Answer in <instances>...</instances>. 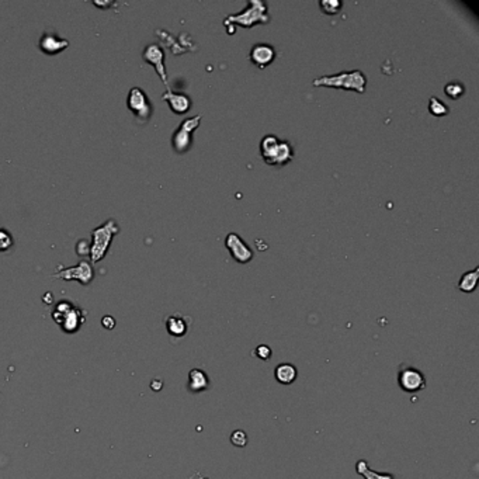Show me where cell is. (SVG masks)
<instances>
[{"label":"cell","mask_w":479,"mask_h":479,"mask_svg":"<svg viewBox=\"0 0 479 479\" xmlns=\"http://www.w3.org/2000/svg\"><path fill=\"white\" fill-rule=\"evenodd\" d=\"M260 155L267 164L281 167L294 159V149L288 141L269 134L260 141Z\"/></svg>","instance_id":"obj_1"},{"label":"cell","mask_w":479,"mask_h":479,"mask_svg":"<svg viewBox=\"0 0 479 479\" xmlns=\"http://www.w3.org/2000/svg\"><path fill=\"white\" fill-rule=\"evenodd\" d=\"M118 232H120L118 222L113 218L103 222L101 225L92 231V243H90V253H89L92 265H97L106 257L114 236Z\"/></svg>","instance_id":"obj_2"},{"label":"cell","mask_w":479,"mask_h":479,"mask_svg":"<svg viewBox=\"0 0 479 479\" xmlns=\"http://www.w3.org/2000/svg\"><path fill=\"white\" fill-rule=\"evenodd\" d=\"M314 86H326V88L344 89L357 93L366 92L367 76L361 70H349V72H339L334 75L321 76L312 82Z\"/></svg>","instance_id":"obj_3"},{"label":"cell","mask_w":479,"mask_h":479,"mask_svg":"<svg viewBox=\"0 0 479 479\" xmlns=\"http://www.w3.org/2000/svg\"><path fill=\"white\" fill-rule=\"evenodd\" d=\"M270 21V14L267 12V5L262 0H249L247 7L240 13L229 14L224 23L227 27L242 25L245 28H250L254 24H267Z\"/></svg>","instance_id":"obj_4"},{"label":"cell","mask_w":479,"mask_h":479,"mask_svg":"<svg viewBox=\"0 0 479 479\" xmlns=\"http://www.w3.org/2000/svg\"><path fill=\"white\" fill-rule=\"evenodd\" d=\"M52 318L66 333H76L84 323L83 311L69 301H61L52 311Z\"/></svg>","instance_id":"obj_5"},{"label":"cell","mask_w":479,"mask_h":479,"mask_svg":"<svg viewBox=\"0 0 479 479\" xmlns=\"http://www.w3.org/2000/svg\"><path fill=\"white\" fill-rule=\"evenodd\" d=\"M126 107L135 115V118L141 124H145L152 117L151 100L141 88H133L126 96Z\"/></svg>","instance_id":"obj_6"},{"label":"cell","mask_w":479,"mask_h":479,"mask_svg":"<svg viewBox=\"0 0 479 479\" xmlns=\"http://www.w3.org/2000/svg\"><path fill=\"white\" fill-rule=\"evenodd\" d=\"M201 118V114L194 115V117H190V118H186V120L179 125L176 131L173 133L171 145H173V149H175L177 153H186V152L189 151L190 146L193 144V135H191V134H193V131H194L196 128H198Z\"/></svg>","instance_id":"obj_7"},{"label":"cell","mask_w":479,"mask_h":479,"mask_svg":"<svg viewBox=\"0 0 479 479\" xmlns=\"http://www.w3.org/2000/svg\"><path fill=\"white\" fill-rule=\"evenodd\" d=\"M61 270H58L54 273V278H59V280H65V281H70V280H76L83 285H89V284L93 281L95 278V270H93V265L83 258L79 263L73 267H65L62 269V266H59Z\"/></svg>","instance_id":"obj_8"},{"label":"cell","mask_w":479,"mask_h":479,"mask_svg":"<svg viewBox=\"0 0 479 479\" xmlns=\"http://www.w3.org/2000/svg\"><path fill=\"white\" fill-rule=\"evenodd\" d=\"M398 384L404 392L416 394L426 388V377L415 367L401 366L398 371Z\"/></svg>","instance_id":"obj_9"},{"label":"cell","mask_w":479,"mask_h":479,"mask_svg":"<svg viewBox=\"0 0 479 479\" xmlns=\"http://www.w3.org/2000/svg\"><path fill=\"white\" fill-rule=\"evenodd\" d=\"M225 246H227V249L231 253L232 258H235L238 263H243V265L249 263L253 258V256H254L252 247L235 232H231V234L227 235Z\"/></svg>","instance_id":"obj_10"},{"label":"cell","mask_w":479,"mask_h":479,"mask_svg":"<svg viewBox=\"0 0 479 479\" xmlns=\"http://www.w3.org/2000/svg\"><path fill=\"white\" fill-rule=\"evenodd\" d=\"M142 58L145 62L153 65L159 77L167 86V73H166V68H164V52L162 47L158 44L146 45L145 50L142 52Z\"/></svg>","instance_id":"obj_11"},{"label":"cell","mask_w":479,"mask_h":479,"mask_svg":"<svg viewBox=\"0 0 479 479\" xmlns=\"http://www.w3.org/2000/svg\"><path fill=\"white\" fill-rule=\"evenodd\" d=\"M38 45H39V50L47 55H57L69 47V41L59 37L57 32L45 31L39 38Z\"/></svg>","instance_id":"obj_12"},{"label":"cell","mask_w":479,"mask_h":479,"mask_svg":"<svg viewBox=\"0 0 479 479\" xmlns=\"http://www.w3.org/2000/svg\"><path fill=\"white\" fill-rule=\"evenodd\" d=\"M249 58L253 65H256L258 69H263L276 59V50L270 44H256L252 47Z\"/></svg>","instance_id":"obj_13"},{"label":"cell","mask_w":479,"mask_h":479,"mask_svg":"<svg viewBox=\"0 0 479 479\" xmlns=\"http://www.w3.org/2000/svg\"><path fill=\"white\" fill-rule=\"evenodd\" d=\"M164 325H166L167 333L173 336V337H176V339H180V337H184L186 334L189 333L191 318L182 315V314H173V315H169L166 318Z\"/></svg>","instance_id":"obj_14"},{"label":"cell","mask_w":479,"mask_h":479,"mask_svg":"<svg viewBox=\"0 0 479 479\" xmlns=\"http://www.w3.org/2000/svg\"><path fill=\"white\" fill-rule=\"evenodd\" d=\"M162 100L167 101L169 107L175 114L187 113L191 107V99L183 93H175L173 90L167 88V90L162 95Z\"/></svg>","instance_id":"obj_15"},{"label":"cell","mask_w":479,"mask_h":479,"mask_svg":"<svg viewBox=\"0 0 479 479\" xmlns=\"http://www.w3.org/2000/svg\"><path fill=\"white\" fill-rule=\"evenodd\" d=\"M187 388L193 394H200V392L207 391L211 388V379L208 374L201 370V368H194L189 374V381H187Z\"/></svg>","instance_id":"obj_16"},{"label":"cell","mask_w":479,"mask_h":479,"mask_svg":"<svg viewBox=\"0 0 479 479\" xmlns=\"http://www.w3.org/2000/svg\"><path fill=\"white\" fill-rule=\"evenodd\" d=\"M274 377L281 385H291L298 377V370L294 364L283 363L278 364L277 368L274 370Z\"/></svg>","instance_id":"obj_17"},{"label":"cell","mask_w":479,"mask_h":479,"mask_svg":"<svg viewBox=\"0 0 479 479\" xmlns=\"http://www.w3.org/2000/svg\"><path fill=\"white\" fill-rule=\"evenodd\" d=\"M478 277H479V267H475L473 270L467 271V273H464L462 274V277L460 278V281H458V285H457V288L462 292H472L475 288H476V284H478Z\"/></svg>","instance_id":"obj_18"},{"label":"cell","mask_w":479,"mask_h":479,"mask_svg":"<svg viewBox=\"0 0 479 479\" xmlns=\"http://www.w3.org/2000/svg\"><path fill=\"white\" fill-rule=\"evenodd\" d=\"M356 471L364 479H395L392 473L372 471L371 468L368 467V462L366 460H360L356 462Z\"/></svg>","instance_id":"obj_19"},{"label":"cell","mask_w":479,"mask_h":479,"mask_svg":"<svg viewBox=\"0 0 479 479\" xmlns=\"http://www.w3.org/2000/svg\"><path fill=\"white\" fill-rule=\"evenodd\" d=\"M429 111L436 117H443V115L448 114V107L439 97H430Z\"/></svg>","instance_id":"obj_20"},{"label":"cell","mask_w":479,"mask_h":479,"mask_svg":"<svg viewBox=\"0 0 479 479\" xmlns=\"http://www.w3.org/2000/svg\"><path fill=\"white\" fill-rule=\"evenodd\" d=\"M319 6L326 14H336V13L340 12L341 2H339V0H322Z\"/></svg>","instance_id":"obj_21"},{"label":"cell","mask_w":479,"mask_h":479,"mask_svg":"<svg viewBox=\"0 0 479 479\" xmlns=\"http://www.w3.org/2000/svg\"><path fill=\"white\" fill-rule=\"evenodd\" d=\"M444 92H446V95L448 97H451V99H458L462 96L464 93V86L461 84V83L457 82H451L447 83L446 86H444Z\"/></svg>","instance_id":"obj_22"},{"label":"cell","mask_w":479,"mask_h":479,"mask_svg":"<svg viewBox=\"0 0 479 479\" xmlns=\"http://www.w3.org/2000/svg\"><path fill=\"white\" fill-rule=\"evenodd\" d=\"M13 245H14V240L10 232H7L6 229H0V252L10 250Z\"/></svg>","instance_id":"obj_23"},{"label":"cell","mask_w":479,"mask_h":479,"mask_svg":"<svg viewBox=\"0 0 479 479\" xmlns=\"http://www.w3.org/2000/svg\"><path fill=\"white\" fill-rule=\"evenodd\" d=\"M249 442V437L246 434V431L243 430H235L234 433L231 434V443L236 446V447H245Z\"/></svg>","instance_id":"obj_24"},{"label":"cell","mask_w":479,"mask_h":479,"mask_svg":"<svg viewBox=\"0 0 479 479\" xmlns=\"http://www.w3.org/2000/svg\"><path fill=\"white\" fill-rule=\"evenodd\" d=\"M254 356L258 357L260 360L269 361V360L271 359V349L269 346H266V344H260V346L256 347V350H254Z\"/></svg>","instance_id":"obj_25"},{"label":"cell","mask_w":479,"mask_h":479,"mask_svg":"<svg viewBox=\"0 0 479 479\" xmlns=\"http://www.w3.org/2000/svg\"><path fill=\"white\" fill-rule=\"evenodd\" d=\"M76 253H77V256H89V253H90V242L88 239L77 240Z\"/></svg>","instance_id":"obj_26"},{"label":"cell","mask_w":479,"mask_h":479,"mask_svg":"<svg viewBox=\"0 0 479 479\" xmlns=\"http://www.w3.org/2000/svg\"><path fill=\"white\" fill-rule=\"evenodd\" d=\"M101 325L106 329H113L114 326H115V321H114V318H111V316H104V318L101 319Z\"/></svg>","instance_id":"obj_27"}]
</instances>
